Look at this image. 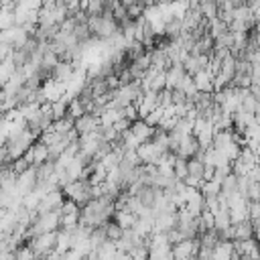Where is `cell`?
I'll use <instances>...</instances> for the list:
<instances>
[{
    "instance_id": "cell-1",
    "label": "cell",
    "mask_w": 260,
    "mask_h": 260,
    "mask_svg": "<svg viewBox=\"0 0 260 260\" xmlns=\"http://www.w3.org/2000/svg\"><path fill=\"white\" fill-rule=\"evenodd\" d=\"M61 191H63L65 199H69V201H75L79 207L87 205V203L93 199V185H91L87 179H79V181H73V183L65 185Z\"/></svg>"
},
{
    "instance_id": "cell-2",
    "label": "cell",
    "mask_w": 260,
    "mask_h": 260,
    "mask_svg": "<svg viewBox=\"0 0 260 260\" xmlns=\"http://www.w3.org/2000/svg\"><path fill=\"white\" fill-rule=\"evenodd\" d=\"M61 228V217L59 211H51V213H43V215H35L32 223L26 230V240L41 236V234H49V232H57Z\"/></svg>"
},
{
    "instance_id": "cell-3",
    "label": "cell",
    "mask_w": 260,
    "mask_h": 260,
    "mask_svg": "<svg viewBox=\"0 0 260 260\" xmlns=\"http://www.w3.org/2000/svg\"><path fill=\"white\" fill-rule=\"evenodd\" d=\"M26 244L30 246V250L35 252V256L47 258L51 252H55V246H57V232H49V234L35 236V238H30V240H26Z\"/></svg>"
},
{
    "instance_id": "cell-4",
    "label": "cell",
    "mask_w": 260,
    "mask_h": 260,
    "mask_svg": "<svg viewBox=\"0 0 260 260\" xmlns=\"http://www.w3.org/2000/svg\"><path fill=\"white\" fill-rule=\"evenodd\" d=\"M65 203V195L61 189H55V191H49L41 197L39 205H37V211L35 215H43V213H51V211H59L61 205Z\"/></svg>"
},
{
    "instance_id": "cell-5",
    "label": "cell",
    "mask_w": 260,
    "mask_h": 260,
    "mask_svg": "<svg viewBox=\"0 0 260 260\" xmlns=\"http://www.w3.org/2000/svg\"><path fill=\"white\" fill-rule=\"evenodd\" d=\"M173 260H195L199 254V238L195 240H181L179 244L171 246Z\"/></svg>"
},
{
    "instance_id": "cell-6",
    "label": "cell",
    "mask_w": 260,
    "mask_h": 260,
    "mask_svg": "<svg viewBox=\"0 0 260 260\" xmlns=\"http://www.w3.org/2000/svg\"><path fill=\"white\" fill-rule=\"evenodd\" d=\"M24 158L28 160L30 167H41L49 160V146L43 142V140H37L26 152H24Z\"/></svg>"
},
{
    "instance_id": "cell-7",
    "label": "cell",
    "mask_w": 260,
    "mask_h": 260,
    "mask_svg": "<svg viewBox=\"0 0 260 260\" xmlns=\"http://www.w3.org/2000/svg\"><path fill=\"white\" fill-rule=\"evenodd\" d=\"M35 187H37V171H35V167H30V169H26L24 173L18 175V179H16V189H18V193L24 197V195H28L30 191H35Z\"/></svg>"
},
{
    "instance_id": "cell-8",
    "label": "cell",
    "mask_w": 260,
    "mask_h": 260,
    "mask_svg": "<svg viewBox=\"0 0 260 260\" xmlns=\"http://www.w3.org/2000/svg\"><path fill=\"white\" fill-rule=\"evenodd\" d=\"M98 128H100V118L95 114H83L81 118L75 120V132L79 136L89 134V132H95Z\"/></svg>"
},
{
    "instance_id": "cell-9",
    "label": "cell",
    "mask_w": 260,
    "mask_h": 260,
    "mask_svg": "<svg viewBox=\"0 0 260 260\" xmlns=\"http://www.w3.org/2000/svg\"><path fill=\"white\" fill-rule=\"evenodd\" d=\"M187 71L183 67V63H173L167 71H165V77H167V87L169 89H177L181 85V81L185 79Z\"/></svg>"
},
{
    "instance_id": "cell-10",
    "label": "cell",
    "mask_w": 260,
    "mask_h": 260,
    "mask_svg": "<svg viewBox=\"0 0 260 260\" xmlns=\"http://www.w3.org/2000/svg\"><path fill=\"white\" fill-rule=\"evenodd\" d=\"M199 142H197V138L193 136V134H189V136H185L183 140H181V144H179V150H177V156H181V158H185V160H189V158H193L197 152H199Z\"/></svg>"
},
{
    "instance_id": "cell-11",
    "label": "cell",
    "mask_w": 260,
    "mask_h": 260,
    "mask_svg": "<svg viewBox=\"0 0 260 260\" xmlns=\"http://www.w3.org/2000/svg\"><path fill=\"white\" fill-rule=\"evenodd\" d=\"M211 260H238V258H236V252H234V242L219 240V242L213 246Z\"/></svg>"
},
{
    "instance_id": "cell-12",
    "label": "cell",
    "mask_w": 260,
    "mask_h": 260,
    "mask_svg": "<svg viewBox=\"0 0 260 260\" xmlns=\"http://www.w3.org/2000/svg\"><path fill=\"white\" fill-rule=\"evenodd\" d=\"M73 73H75V67H73L71 61H59V63L55 65L53 73H51V79L61 81V83H67V81L73 77Z\"/></svg>"
},
{
    "instance_id": "cell-13",
    "label": "cell",
    "mask_w": 260,
    "mask_h": 260,
    "mask_svg": "<svg viewBox=\"0 0 260 260\" xmlns=\"http://www.w3.org/2000/svg\"><path fill=\"white\" fill-rule=\"evenodd\" d=\"M250 238H254V225H252L250 219L232 223V242H238V240H250Z\"/></svg>"
},
{
    "instance_id": "cell-14",
    "label": "cell",
    "mask_w": 260,
    "mask_h": 260,
    "mask_svg": "<svg viewBox=\"0 0 260 260\" xmlns=\"http://www.w3.org/2000/svg\"><path fill=\"white\" fill-rule=\"evenodd\" d=\"M130 132L144 144V142H148L150 138H152V134H154V128L150 126V124H146V120H136V122H132V126H130Z\"/></svg>"
},
{
    "instance_id": "cell-15",
    "label": "cell",
    "mask_w": 260,
    "mask_h": 260,
    "mask_svg": "<svg viewBox=\"0 0 260 260\" xmlns=\"http://www.w3.org/2000/svg\"><path fill=\"white\" fill-rule=\"evenodd\" d=\"M213 77H215V75L207 73L205 69H201L199 73H195V75H193V81H195V85H197V91L213 93V91H215V87H213Z\"/></svg>"
},
{
    "instance_id": "cell-16",
    "label": "cell",
    "mask_w": 260,
    "mask_h": 260,
    "mask_svg": "<svg viewBox=\"0 0 260 260\" xmlns=\"http://www.w3.org/2000/svg\"><path fill=\"white\" fill-rule=\"evenodd\" d=\"M136 219H138V215H134L130 209H116V213H114V221L122 230H132L136 225Z\"/></svg>"
},
{
    "instance_id": "cell-17",
    "label": "cell",
    "mask_w": 260,
    "mask_h": 260,
    "mask_svg": "<svg viewBox=\"0 0 260 260\" xmlns=\"http://www.w3.org/2000/svg\"><path fill=\"white\" fill-rule=\"evenodd\" d=\"M199 191L203 193L205 199H207V197H217V195L221 193V183L215 181V179H211V181H203L201 187H199Z\"/></svg>"
},
{
    "instance_id": "cell-18",
    "label": "cell",
    "mask_w": 260,
    "mask_h": 260,
    "mask_svg": "<svg viewBox=\"0 0 260 260\" xmlns=\"http://www.w3.org/2000/svg\"><path fill=\"white\" fill-rule=\"evenodd\" d=\"M236 193H238V177L232 173L221 181V195L230 197V195H236Z\"/></svg>"
},
{
    "instance_id": "cell-19",
    "label": "cell",
    "mask_w": 260,
    "mask_h": 260,
    "mask_svg": "<svg viewBox=\"0 0 260 260\" xmlns=\"http://www.w3.org/2000/svg\"><path fill=\"white\" fill-rule=\"evenodd\" d=\"M213 219H215V230H217V232H223V230H228V228L232 225L230 209H219V211L213 215Z\"/></svg>"
},
{
    "instance_id": "cell-20",
    "label": "cell",
    "mask_w": 260,
    "mask_h": 260,
    "mask_svg": "<svg viewBox=\"0 0 260 260\" xmlns=\"http://www.w3.org/2000/svg\"><path fill=\"white\" fill-rule=\"evenodd\" d=\"M83 114H85V108H83L81 100H79V98H73V100L69 102V106H67V116L73 118V120H77V118H81Z\"/></svg>"
},
{
    "instance_id": "cell-21",
    "label": "cell",
    "mask_w": 260,
    "mask_h": 260,
    "mask_svg": "<svg viewBox=\"0 0 260 260\" xmlns=\"http://www.w3.org/2000/svg\"><path fill=\"white\" fill-rule=\"evenodd\" d=\"M177 89H181L187 98H193V95L197 93V85H195V81H193V75H189V73H187V75H185V79L181 81V85H179Z\"/></svg>"
},
{
    "instance_id": "cell-22",
    "label": "cell",
    "mask_w": 260,
    "mask_h": 260,
    "mask_svg": "<svg viewBox=\"0 0 260 260\" xmlns=\"http://www.w3.org/2000/svg\"><path fill=\"white\" fill-rule=\"evenodd\" d=\"M173 171H175V179L177 181H183L187 175H189V169H187V160L177 156L175 158V165H173Z\"/></svg>"
},
{
    "instance_id": "cell-23",
    "label": "cell",
    "mask_w": 260,
    "mask_h": 260,
    "mask_svg": "<svg viewBox=\"0 0 260 260\" xmlns=\"http://www.w3.org/2000/svg\"><path fill=\"white\" fill-rule=\"evenodd\" d=\"M122 234H124V230H122L114 219L106 223V236H108L110 242H118V240L122 238Z\"/></svg>"
},
{
    "instance_id": "cell-24",
    "label": "cell",
    "mask_w": 260,
    "mask_h": 260,
    "mask_svg": "<svg viewBox=\"0 0 260 260\" xmlns=\"http://www.w3.org/2000/svg\"><path fill=\"white\" fill-rule=\"evenodd\" d=\"M12 26H16V22H14V12H12V10H6V8H0V30L12 28Z\"/></svg>"
},
{
    "instance_id": "cell-25",
    "label": "cell",
    "mask_w": 260,
    "mask_h": 260,
    "mask_svg": "<svg viewBox=\"0 0 260 260\" xmlns=\"http://www.w3.org/2000/svg\"><path fill=\"white\" fill-rule=\"evenodd\" d=\"M12 254H14V260H35V252L30 250V246L26 242L20 244Z\"/></svg>"
},
{
    "instance_id": "cell-26",
    "label": "cell",
    "mask_w": 260,
    "mask_h": 260,
    "mask_svg": "<svg viewBox=\"0 0 260 260\" xmlns=\"http://www.w3.org/2000/svg\"><path fill=\"white\" fill-rule=\"evenodd\" d=\"M10 169H12L14 175H20V173H24L26 169H30V165H28V160H26L24 156H20V158H16V160L10 162Z\"/></svg>"
},
{
    "instance_id": "cell-27",
    "label": "cell",
    "mask_w": 260,
    "mask_h": 260,
    "mask_svg": "<svg viewBox=\"0 0 260 260\" xmlns=\"http://www.w3.org/2000/svg\"><path fill=\"white\" fill-rule=\"evenodd\" d=\"M112 260H132V258H130V254H128V252H120V250H118V252H116V256H114Z\"/></svg>"
}]
</instances>
